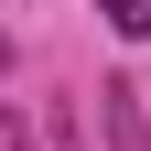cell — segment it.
<instances>
[{
    "instance_id": "cell-2",
    "label": "cell",
    "mask_w": 151,
    "mask_h": 151,
    "mask_svg": "<svg viewBox=\"0 0 151 151\" xmlns=\"http://www.w3.org/2000/svg\"><path fill=\"white\" fill-rule=\"evenodd\" d=\"M108 11V32H119V43H151V0H97Z\"/></svg>"
},
{
    "instance_id": "cell-1",
    "label": "cell",
    "mask_w": 151,
    "mask_h": 151,
    "mask_svg": "<svg viewBox=\"0 0 151 151\" xmlns=\"http://www.w3.org/2000/svg\"><path fill=\"white\" fill-rule=\"evenodd\" d=\"M97 129H108V151H151V108L129 76H97Z\"/></svg>"
},
{
    "instance_id": "cell-4",
    "label": "cell",
    "mask_w": 151,
    "mask_h": 151,
    "mask_svg": "<svg viewBox=\"0 0 151 151\" xmlns=\"http://www.w3.org/2000/svg\"><path fill=\"white\" fill-rule=\"evenodd\" d=\"M0 76H11V43H0Z\"/></svg>"
},
{
    "instance_id": "cell-3",
    "label": "cell",
    "mask_w": 151,
    "mask_h": 151,
    "mask_svg": "<svg viewBox=\"0 0 151 151\" xmlns=\"http://www.w3.org/2000/svg\"><path fill=\"white\" fill-rule=\"evenodd\" d=\"M54 151H86V119H76V97L54 108Z\"/></svg>"
}]
</instances>
